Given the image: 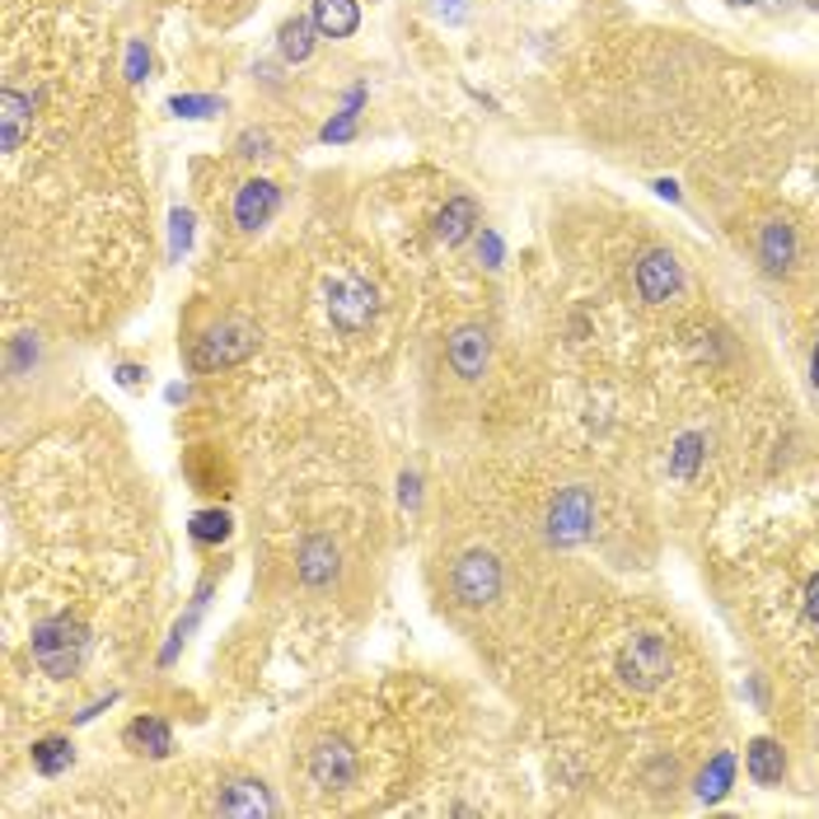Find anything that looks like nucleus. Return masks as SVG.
<instances>
[{"label":"nucleus","mask_w":819,"mask_h":819,"mask_svg":"<svg viewBox=\"0 0 819 819\" xmlns=\"http://www.w3.org/2000/svg\"><path fill=\"white\" fill-rule=\"evenodd\" d=\"M314 20H291V24H282V57L286 61H305L309 52H314Z\"/></svg>","instance_id":"obj_18"},{"label":"nucleus","mask_w":819,"mask_h":819,"mask_svg":"<svg viewBox=\"0 0 819 819\" xmlns=\"http://www.w3.org/2000/svg\"><path fill=\"white\" fill-rule=\"evenodd\" d=\"M782 769H787V759H782V749L773 740H754V744H749V777H754L759 787H773V782H782Z\"/></svg>","instance_id":"obj_15"},{"label":"nucleus","mask_w":819,"mask_h":819,"mask_svg":"<svg viewBox=\"0 0 819 819\" xmlns=\"http://www.w3.org/2000/svg\"><path fill=\"white\" fill-rule=\"evenodd\" d=\"M637 291H641V300H651V305H660V300H670V295L679 291V263L670 253H647L641 258V268H637Z\"/></svg>","instance_id":"obj_6"},{"label":"nucleus","mask_w":819,"mask_h":819,"mask_svg":"<svg viewBox=\"0 0 819 819\" xmlns=\"http://www.w3.org/2000/svg\"><path fill=\"white\" fill-rule=\"evenodd\" d=\"M371 314H375V295H371V286H361V282L338 286V295H333V323H338V328L356 333V328L371 323Z\"/></svg>","instance_id":"obj_8"},{"label":"nucleus","mask_w":819,"mask_h":819,"mask_svg":"<svg viewBox=\"0 0 819 819\" xmlns=\"http://www.w3.org/2000/svg\"><path fill=\"white\" fill-rule=\"evenodd\" d=\"M216 810H220V815H272L276 800L263 792V782H235V787L220 792Z\"/></svg>","instance_id":"obj_12"},{"label":"nucleus","mask_w":819,"mask_h":819,"mask_svg":"<svg viewBox=\"0 0 819 819\" xmlns=\"http://www.w3.org/2000/svg\"><path fill=\"white\" fill-rule=\"evenodd\" d=\"M618 670H623V679H627L633 689H656L660 679H666V670H670L666 641H660V637H637L633 647L623 651Z\"/></svg>","instance_id":"obj_3"},{"label":"nucleus","mask_w":819,"mask_h":819,"mask_svg":"<svg viewBox=\"0 0 819 819\" xmlns=\"http://www.w3.org/2000/svg\"><path fill=\"white\" fill-rule=\"evenodd\" d=\"M815 5H819V0H815Z\"/></svg>","instance_id":"obj_34"},{"label":"nucleus","mask_w":819,"mask_h":819,"mask_svg":"<svg viewBox=\"0 0 819 819\" xmlns=\"http://www.w3.org/2000/svg\"><path fill=\"white\" fill-rule=\"evenodd\" d=\"M806 614L819 623V577L810 581V590H806Z\"/></svg>","instance_id":"obj_28"},{"label":"nucleus","mask_w":819,"mask_h":819,"mask_svg":"<svg viewBox=\"0 0 819 819\" xmlns=\"http://www.w3.org/2000/svg\"><path fill=\"white\" fill-rule=\"evenodd\" d=\"M33 103L20 94V90H5L0 94V146L5 150H20L24 146V136H29V113Z\"/></svg>","instance_id":"obj_13"},{"label":"nucleus","mask_w":819,"mask_h":819,"mask_svg":"<svg viewBox=\"0 0 819 819\" xmlns=\"http://www.w3.org/2000/svg\"><path fill=\"white\" fill-rule=\"evenodd\" d=\"M309 769H314V777H319V787H346L352 773H356V759H352L346 744H319L314 759H309Z\"/></svg>","instance_id":"obj_10"},{"label":"nucleus","mask_w":819,"mask_h":819,"mask_svg":"<svg viewBox=\"0 0 819 819\" xmlns=\"http://www.w3.org/2000/svg\"><path fill=\"white\" fill-rule=\"evenodd\" d=\"M441 14H445V20H464V5H459V0H441Z\"/></svg>","instance_id":"obj_31"},{"label":"nucleus","mask_w":819,"mask_h":819,"mask_svg":"<svg viewBox=\"0 0 819 819\" xmlns=\"http://www.w3.org/2000/svg\"><path fill=\"white\" fill-rule=\"evenodd\" d=\"M333 571H338V548L328 538H309L300 553V577L309 585H323V581H333Z\"/></svg>","instance_id":"obj_14"},{"label":"nucleus","mask_w":819,"mask_h":819,"mask_svg":"<svg viewBox=\"0 0 819 819\" xmlns=\"http://www.w3.org/2000/svg\"><path fill=\"white\" fill-rule=\"evenodd\" d=\"M71 740H57V736H52V740H38V744H33V763H38V773H61V769H71Z\"/></svg>","instance_id":"obj_19"},{"label":"nucleus","mask_w":819,"mask_h":819,"mask_svg":"<svg viewBox=\"0 0 819 819\" xmlns=\"http://www.w3.org/2000/svg\"><path fill=\"white\" fill-rule=\"evenodd\" d=\"M169 225H173V243H169V249H173V258H179L187 243H193V216H187V212H173Z\"/></svg>","instance_id":"obj_24"},{"label":"nucleus","mask_w":819,"mask_h":819,"mask_svg":"<svg viewBox=\"0 0 819 819\" xmlns=\"http://www.w3.org/2000/svg\"><path fill=\"white\" fill-rule=\"evenodd\" d=\"M169 113H179V117H212V113H220V99L179 94V99H169Z\"/></svg>","instance_id":"obj_23"},{"label":"nucleus","mask_w":819,"mask_h":819,"mask_svg":"<svg viewBox=\"0 0 819 819\" xmlns=\"http://www.w3.org/2000/svg\"><path fill=\"white\" fill-rule=\"evenodd\" d=\"M730 773H736V763H730V754H717V759H712V769L703 773V787H698V796H703V800H721V796H726V787H730Z\"/></svg>","instance_id":"obj_21"},{"label":"nucleus","mask_w":819,"mask_h":819,"mask_svg":"<svg viewBox=\"0 0 819 819\" xmlns=\"http://www.w3.org/2000/svg\"><path fill=\"white\" fill-rule=\"evenodd\" d=\"M84 647H90V637H84V627L71 623V618H52V623H43L38 633H33V660H38L47 674H57V679L80 670Z\"/></svg>","instance_id":"obj_1"},{"label":"nucleus","mask_w":819,"mask_h":819,"mask_svg":"<svg viewBox=\"0 0 819 819\" xmlns=\"http://www.w3.org/2000/svg\"><path fill=\"white\" fill-rule=\"evenodd\" d=\"M482 253H487V263H492V268H501V239L492 230H482Z\"/></svg>","instance_id":"obj_27"},{"label":"nucleus","mask_w":819,"mask_h":819,"mask_svg":"<svg viewBox=\"0 0 819 819\" xmlns=\"http://www.w3.org/2000/svg\"><path fill=\"white\" fill-rule=\"evenodd\" d=\"M497 590H501V567L492 553H464L455 562V595L464 604L478 608L487 600H497Z\"/></svg>","instance_id":"obj_2"},{"label":"nucleus","mask_w":819,"mask_h":819,"mask_svg":"<svg viewBox=\"0 0 819 819\" xmlns=\"http://www.w3.org/2000/svg\"><path fill=\"white\" fill-rule=\"evenodd\" d=\"M263 146H268V136H243V155H263Z\"/></svg>","instance_id":"obj_30"},{"label":"nucleus","mask_w":819,"mask_h":819,"mask_svg":"<svg viewBox=\"0 0 819 819\" xmlns=\"http://www.w3.org/2000/svg\"><path fill=\"white\" fill-rule=\"evenodd\" d=\"M187 530H193L197 544H220V538L230 534V515H225V511H202V515H193V525H187Z\"/></svg>","instance_id":"obj_22"},{"label":"nucleus","mask_w":819,"mask_h":819,"mask_svg":"<svg viewBox=\"0 0 819 819\" xmlns=\"http://www.w3.org/2000/svg\"><path fill=\"white\" fill-rule=\"evenodd\" d=\"M352 132H356V113H342L323 127V141H352Z\"/></svg>","instance_id":"obj_25"},{"label":"nucleus","mask_w":819,"mask_h":819,"mask_svg":"<svg viewBox=\"0 0 819 819\" xmlns=\"http://www.w3.org/2000/svg\"><path fill=\"white\" fill-rule=\"evenodd\" d=\"M450 365L464 375V379H478L482 365H487V333L482 328H459L450 338Z\"/></svg>","instance_id":"obj_11"},{"label":"nucleus","mask_w":819,"mask_h":819,"mask_svg":"<svg viewBox=\"0 0 819 819\" xmlns=\"http://www.w3.org/2000/svg\"><path fill=\"white\" fill-rule=\"evenodd\" d=\"M146 66H150L146 47H141V43H132V47H127V76H132V80H146Z\"/></svg>","instance_id":"obj_26"},{"label":"nucleus","mask_w":819,"mask_h":819,"mask_svg":"<svg viewBox=\"0 0 819 819\" xmlns=\"http://www.w3.org/2000/svg\"><path fill=\"white\" fill-rule=\"evenodd\" d=\"M730 5H749V0H730Z\"/></svg>","instance_id":"obj_33"},{"label":"nucleus","mask_w":819,"mask_h":819,"mask_svg":"<svg viewBox=\"0 0 819 819\" xmlns=\"http://www.w3.org/2000/svg\"><path fill=\"white\" fill-rule=\"evenodd\" d=\"M590 520H595V507H590V497L581 487H571L553 501V515H548V538L553 544H581L590 534Z\"/></svg>","instance_id":"obj_4"},{"label":"nucleus","mask_w":819,"mask_h":819,"mask_svg":"<svg viewBox=\"0 0 819 819\" xmlns=\"http://www.w3.org/2000/svg\"><path fill=\"white\" fill-rule=\"evenodd\" d=\"M763 263H769V272H782L792 263V230L787 225H769V230H763Z\"/></svg>","instance_id":"obj_20"},{"label":"nucleus","mask_w":819,"mask_h":819,"mask_svg":"<svg viewBox=\"0 0 819 819\" xmlns=\"http://www.w3.org/2000/svg\"><path fill=\"white\" fill-rule=\"evenodd\" d=\"M258 346V338L249 328H216L212 338H202V346L193 352V365L197 371H212V365H230V361H243Z\"/></svg>","instance_id":"obj_5"},{"label":"nucleus","mask_w":819,"mask_h":819,"mask_svg":"<svg viewBox=\"0 0 819 819\" xmlns=\"http://www.w3.org/2000/svg\"><path fill=\"white\" fill-rule=\"evenodd\" d=\"M276 187L268 179H253V183H243L239 187V197H235V220L243 225V230H258V225H268L272 212H276Z\"/></svg>","instance_id":"obj_7"},{"label":"nucleus","mask_w":819,"mask_h":819,"mask_svg":"<svg viewBox=\"0 0 819 819\" xmlns=\"http://www.w3.org/2000/svg\"><path fill=\"white\" fill-rule=\"evenodd\" d=\"M810 375H815V385H819V342H815V361H810Z\"/></svg>","instance_id":"obj_32"},{"label":"nucleus","mask_w":819,"mask_h":819,"mask_svg":"<svg viewBox=\"0 0 819 819\" xmlns=\"http://www.w3.org/2000/svg\"><path fill=\"white\" fill-rule=\"evenodd\" d=\"M474 220H478V206L468 202V197H455L441 212V220H435V235H441L445 243H459L468 230H474Z\"/></svg>","instance_id":"obj_16"},{"label":"nucleus","mask_w":819,"mask_h":819,"mask_svg":"<svg viewBox=\"0 0 819 819\" xmlns=\"http://www.w3.org/2000/svg\"><path fill=\"white\" fill-rule=\"evenodd\" d=\"M117 379H122V385H127V389H136V385H141V365H122Z\"/></svg>","instance_id":"obj_29"},{"label":"nucleus","mask_w":819,"mask_h":819,"mask_svg":"<svg viewBox=\"0 0 819 819\" xmlns=\"http://www.w3.org/2000/svg\"><path fill=\"white\" fill-rule=\"evenodd\" d=\"M127 740H132V744H141L146 754H155V759H164L169 749H173V740H169V726H164V721H155V717H141V721H132Z\"/></svg>","instance_id":"obj_17"},{"label":"nucleus","mask_w":819,"mask_h":819,"mask_svg":"<svg viewBox=\"0 0 819 819\" xmlns=\"http://www.w3.org/2000/svg\"><path fill=\"white\" fill-rule=\"evenodd\" d=\"M309 20L323 38H352L356 24H361V10H356V0H314Z\"/></svg>","instance_id":"obj_9"}]
</instances>
